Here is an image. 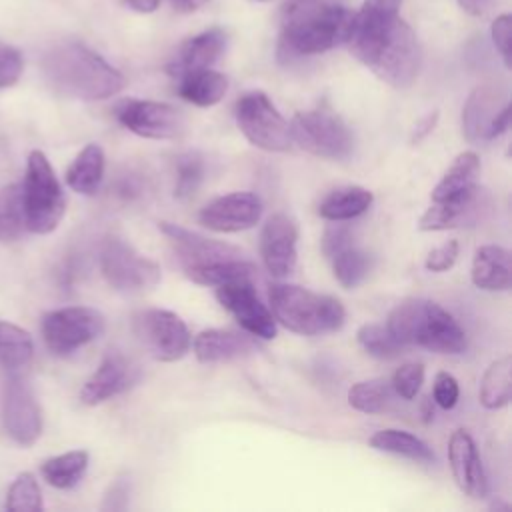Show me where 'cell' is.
Instances as JSON below:
<instances>
[{"label":"cell","mask_w":512,"mask_h":512,"mask_svg":"<svg viewBox=\"0 0 512 512\" xmlns=\"http://www.w3.org/2000/svg\"><path fill=\"white\" fill-rule=\"evenodd\" d=\"M402 0H364L352 14L346 46L356 60L392 88H408L420 74L422 48L400 18Z\"/></svg>","instance_id":"cell-1"},{"label":"cell","mask_w":512,"mask_h":512,"mask_svg":"<svg viewBox=\"0 0 512 512\" xmlns=\"http://www.w3.org/2000/svg\"><path fill=\"white\" fill-rule=\"evenodd\" d=\"M160 232L172 244L174 256L186 278L202 286H220L240 278H252L256 266L244 258L238 246L190 232L172 222H160Z\"/></svg>","instance_id":"cell-4"},{"label":"cell","mask_w":512,"mask_h":512,"mask_svg":"<svg viewBox=\"0 0 512 512\" xmlns=\"http://www.w3.org/2000/svg\"><path fill=\"white\" fill-rule=\"evenodd\" d=\"M22 202L26 230L32 234H50L58 228L66 212V196L56 172L44 152L32 150L26 162L22 182Z\"/></svg>","instance_id":"cell-7"},{"label":"cell","mask_w":512,"mask_h":512,"mask_svg":"<svg viewBox=\"0 0 512 512\" xmlns=\"http://www.w3.org/2000/svg\"><path fill=\"white\" fill-rule=\"evenodd\" d=\"M356 340L370 356L380 360H392L402 354V344L392 336L388 326L378 322L362 324L356 332Z\"/></svg>","instance_id":"cell-36"},{"label":"cell","mask_w":512,"mask_h":512,"mask_svg":"<svg viewBox=\"0 0 512 512\" xmlns=\"http://www.w3.org/2000/svg\"><path fill=\"white\" fill-rule=\"evenodd\" d=\"M352 12L346 0H286L280 16V58L314 56L344 44Z\"/></svg>","instance_id":"cell-2"},{"label":"cell","mask_w":512,"mask_h":512,"mask_svg":"<svg viewBox=\"0 0 512 512\" xmlns=\"http://www.w3.org/2000/svg\"><path fill=\"white\" fill-rule=\"evenodd\" d=\"M374 202V196L364 186H340L328 192L320 204L318 214L330 222H346L364 214Z\"/></svg>","instance_id":"cell-27"},{"label":"cell","mask_w":512,"mask_h":512,"mask_svg":"<svg viewBox=\"0 0 512 512\" xmlns=\"http://www.w3.org/2000/svg\"><path fill=\"white\" fill-rule=\"evenodd\" d=\"M476 200H478V188L464 196L432 202L426 208V212L420 216L418 228L424 232H432V230H448V228L462 226L472 218Z\"/></svg>","instance_id":"cell-28"},{"label":"cell","mask_w":512,"mask_h":512,"mask_svg":"<svg viewBox=\"0 0 512 512\" xmlns=\"http://www.w3.org/2000/svg\"><path fill=\"white\" fill-rule=\"evenodd\" d=\"M42 72L50 88L66 98L106 100L126 86L120 70L80 42H64L46 52Z\"/></svg>","instance_id":"cell-3"},{"label":"cell","mask_w":512,"mask_h":512,"mask_svg":"<svg viewBox=\"0 0 512 512\" xmlns=\"http://www.w3.org/2000/svg\"><path fill=\"white\" fill-rule=\"evenodd\" d=\"M508 102L506 90L496 84L474 88L462 108V134L466 140L472 144L490 140L492 122Z\"/></svg>","instance_id":"cell-21"},{"label":"cell","mask_w":512,"mask_h":512,"mask_svg":"<svg viewBox=\"0 0 512 512\" xmlns=\"http://www.w3.org/2000/svg\"><path fill=\"white\" fill-rule=\"evenodd\" d=\"M114 116L126 130L150 140H172L186 128L184 114L178 108L156 100H120Z\"/></svg>","instance_id":"cell-13"},{"label":"cell","mask_w":512,"mask_h":512,"mask_svg":"<svg viewBox=\"0 0 512 512\" xmlns=\"http://www.w3.org/2000/svg\"><path fill=\"white\" fill-rule=\"evenodd\" d=\"M228 90V80L224 74L212 70V68H200L190 70L180 76H176V92L182 100L208 108L218 104Z\"/></svg>","instance_id":"cell-25"},{"label":"cell","mask_w":512,"mask_h":512,"mask_svg":"<svg viewBox=\"0 0 512 512\" xmlns=\"http://www.w3.org/2000/svg\"><path fill=\"white\" fill-rule=\"evenodd\" d=\"M104 160L106 158L100 144L96 142L86 144L68 166L66 184L78 194H86V196L96 194L104 178V164H106Z\"/></svg>","instance_id":"cell-29"},{"label":"cell","mask_w":512,"mask_h":512,"mask_svg":"<svg viewBox=\"0 0 512 512\" xmlns=\"http://www.w3.org/2000/svg\"><path fill=\"white\" fill-rule=\"evenodd\" d=\"M298 226L284 214H272L260 232V256L270 276L286 278L294 272L298 260Z\"/></svg>","instance_id":"cell-18"},{"label":"cell","mask_w":512,"mask_h":512,"mask_svg":"<svg viewBox=\"0 0 512 512\" xmlns=\"http://www.w3.org/2000/svg\"><path fill=\"white\" fill-rule=\"evenodd\" d=\"M392 394V384L384 378L362 380L350 386L348 404L364 414H380L390 406Z\"/></svg>","instance_id":"cell-35"},{"label":"cell","mask_w":512,"mask_h":512,"mask_svg":"<svg viewBox=\"0 0 512 512\" xmlns=\"http://www.w3.org/2000/svg\"><path fill=\"white\" fill-rule=\"evenodd\" d=\"M490 36L492 42L496 46V50L500 52L504 66L510 68V44H512V18L510 14H500L490 28Z\"/></svg>","instance_id":"cell-43"},{"label":"cell","mask_w":512,"mask_h":512,"mask_svg":"<svg viewBox=\"0 0 512 512\" xmlns=\"http://www.w3.org/2000/svg\"><path fill=\"white\" fill-rule=\"evenodd\" d=\"M322 252L342 288H356L372 270V256L354 242L352 230L342 222L330 224L322 236Z\"/></svg>","instance_id":"cell-16"},{"label":"cell","mask_w":512,"mask_h":512,"mask_svg":"<svg viewBox=\"0 0 512 512\" xmlns=\"http://www.w3.org/2000/svg\"><path fill=\"white\" fill-rule=\"evenodd\" d=\"M480 404L488 410L504 408L512 396V358L494 360L480 380Z\"/></svg>","instance_id":"cell-32"},{"label":"cell","mask_w":512,"mask_h":512,"mask_svg":"<svg viewBox=\"0 0 512 512\" xmlns=\"http://www.w3.org/2000/svg\"><path fill=\"white\" fill-rule=\"evenodd\" d=\"M448 462L456 486L474 500L488 496V478L476 442L468 430L458 428L448 440Z\"/></svg>","instance_id":"cell-20"},{"label":"cell","mask_w":512,"mask_h":512,"mask_svg":"<svg viewBox=\"0 0 512 512\" xmlns=\"http://www.w3.org/2000/svg\"><path fill=\"white\" fill-rule=\"evenodd\" d=\"M460 8L472 16H484L490 6H492V0H458Z\"/></svg>","instance_id":"cell-47"},{"label":"cell","mask_w":512,"mask_h":512,"mask_svg":"<svg viewBox=\"0 0 512 512\" xmlns=\"http://www.w3.org/2000/svg\"><path fill=\"white\" fill-rule=\"evenodd\" d=\"M216 298L248 334L264 340L276 338V320L270 308L260 300L252 278H240L216 286Z\"/></svg>","instance_id":"cell-14"},{"label":"cell","mask_w":512,"mask_h":512,"mask_svg":"<svg viewBox=\"0 0 512 512\" xmlns=\"http://www.w3.org/2000/svg\"><path fill=\"white\" fill-rule=\"evenodd\" d=\"M2 424L6 434L20 446H32L42 436V410L30 386L18 376L6 380Z\"/></svg>","instance_id":"cell-15"},{"label":"cell","mask_w":512,"mask_h":512,"mask_svg":"<svg viewBox=\"0 0 512 512\" xmlns=\"http://www.w3.org/2000/svg\"><path fill=\"white\" fill-rule=\"evenodd\" d=\"M432 396H434V402L440 408H444V410L454 408L458 404V398H460L458 380L452 374H448V372H438L436 378H434Z\"/></svg>","instance_id":"cell-42"},{"label":"cell","mask_w":512,"mask_h":512,"mask_svg":"<svg viewBox=\"0 0 512 512\" xmlns=\"http://www.w3.org/2000/svg\"><path fill=\"white\" fill-rule=\"evenodd\" d=\"M472 282L480 290L506 292L512 286L510 252L496 244L476 248L472 258Z\"/></svg>","instance_id":"cell-23"},{"label":"cell","mask_w":512,"mask_h":512,"mask_svg":"<svg viewBox=\"0 0 512 512\" xmlns=\"http://www.w3.org/2000/svg\"><path fill=\"white\" fill-rule=\"evenodd\" d=\"M392 390L404 398V400H412L422 384H424V366L418 364V362H408V364H402L400 368H396V372L392 374Z\"/></svg>","instance_id":"cell-39"},{"label":"cell","mask_w":512,"mask_h":512,"mask_svg":"<svg viewBox=\"0 0 512 512\" xmlns=\"http://www.w3.org/2000/svg\"><path fill=\"white\" fill-rule=\"evenodd\" d=\"M140 378L142 370L134 360L118 350H110L94 374L84 382L80 390V402L86 406L102 404L136 386Z\"/></svg>","instance_id":"cell-17"},{"label":"cell","mask_w":512,"mask_h":512,"mask_svg":"<svg viewBox=\"0 0 512 512\" xmlns=\"http://www.w3.org/2000/svg\"><path fill=\"white\" fill-rule=\"evenodd\" d=\"M252 348L254 344L248 336H242L232 330H222V328L202 330L196 334L192 342L194 356L204 364L236 360L250 354Z\"/></svg>","instance_id":"cell-24"},{"label":"cell","mask_w":512,"mask_h":512,"mask_svg":"<svg viewBox=\"0 0 512 512\" xmlns=\"http://www.w3.org/2000/svg\"><path fill=\"white\" fill-rule=\"evenodd\" d=\"M234 116L240 132L252 146L266 152L290 150V126L264 92H244L236 100Z\"/></svg>","instance_id":"cell-10"},{"label":"cell","mask_w":512,"mask_h":512,"mask_svg":"<svg viewBox=\"0 0 512 512\" xmlns=\"http://www.w3.org/2000/svg\"><path fill=\"white\" fill-rule=\"evenodd\" d=\"M4 506L8 510H26V512H38L44 508L40 484L32 472H20L12 480L6 492Z\"/></svg>","instance_id":"cell-37"},{"label":"cell","mask_w":512,"mask_h":512,"mask_svg":"<svg viewBox=\"0 0 512 512\" xmlns=\"http://www.w3.org/2000/svg\"><path fill=\"white\" fill-rule=\"evenodd\" d=\"M436 120H438V112L434 110V112H430V114H426L418 124H416V128H414V132H412V144H416V142H420V140H424L432 130H434V126H436Z\"/></svg>","instance_id":"cell-45"},{"label":"cell","mask_w":512,"mask_h":512,"mask_svg":"<svg viewBox=\"0 0 512 512\" xmlns=\"http://www.w3.org/2000/svg\"><path fill=\"white\" fill-rule=\"evenodd\" d=\"M386 326L402 346H418L436 354H460L466 350V334L456 318L426 298L398 302L390 310Z\"/></svg>","instance_id":"cell-5"},{"label":"cell","mask_w":512,"mask_h":512,"mask_svg":"<svg viewBox=\"0 0 512 512\" xmlns=\"http://www.w3.org/2000/svg\"><path fill=\"white\" fill-rule=\"evenodd\" d=\"M132 332L140 346L160 362H176L190 350L192 336L186 322L162 308H146L134 314Z\"/></svg>","instance_id":"cell-11"},{"label":"cell","mask_w":512,"mask_h":512,"mask_svg":"<svg viewBox=\"0 0 512 512\" xmlns=\"http://www.w3.org/2000/svg\"><path fill=\"white\" fill-rule=\"evenodd\" d=\"M104 332V316L90 306H66L44 314L42 338L54 356H70Z\"/></svg>","instance_id":"cell-12"},{"label":"cell","mask_w":512,"mask_h":512,"mask_svg":"<svg viewBox=\"0 0 512 512\" xmlns=\"http://www.w3.org/2000/svg\"><path fill=\"white\" fill-rule=\"evenodd\" d=\"M268 300L274 320L294 334L320 336L340 330L346 320L340 300L296 284H270Z\"/></svg>","instance_id":"cell-6"},{"label":"cell","mask_w":512,"mask_h":512,"mask_svg":"<svg viewBox=\"0 0 512 512\" xmlns=\"http://www.w3.org/2000/svg\"><path fill=\"white\" fill-rule=\"evenodd\" d=\"M422 408H424V418H426V420H430V418L434 416V410H432V406H430V400H428V398L424 400V406H422Z\"/></svg>","instance_id":"cell-50"},{"label":"cell","mask_w":512,"mask_h":512,"mask_svg":"<svg viewBox=\"0 0 512 512\" xmlns=\"http://www.w3.org/2000/svg\"><path fill=\"white\" fill-rule=\"evenodd\" d=\"M26 232L22 184L12 182L0 188V242H16Z\"/></svg>","instance_id":"cell-34"},{"label":"cell","mask_w":512,"mask_h":512,"mask_svg":"<svg viewBox=\"0 0 512 512\" xmlns=\"http://www.w3.org/2000/svg\"><path fill=\"white\" fill-rule=\"evenodd\" d=\"M226 50V32L222 28L204 30L192 38H188L176 58L168 64L170 76H180L190 70L210 68Z\"/></svg>","instance_id":"cell-22"},{"label":"cell","mask_w":512,"mask_h":512,"mask_svg":"<svg viewBox=\"0 0 512 512\" xmlns=\"http://www.w3.org/2000/svg\"><path fill=\"white\" fill-rule=\"evenodd\" d=\"M24 70V58L18 48L0 44V88L14 86Z\"/></svg>","instance_id":"cell-40"},{"label":"cell","mask_w":512,"mask_h":512,"mask_svg":"<svg viewBox=\"0 0 512 512\" xmlns=\"http://www.w3.org/2000/svg\"><path fill=\"white\" fill-rule=\"evenodd\" d=\"M128 492H130V482L126 476L116 478L102 502V510H124L128 504Z\"/></svg>","instance_id":"cell-44"},{"label":"cell","mask_w":512,"mask_h":512,"mask_svg":"<svg viewBox=\"0 0 512 512\" xmlns=\"http://www.w3.org/2000/svg\"><path fill=\"white\" fill-rule=\"evenodd\" d=\"M208 0H172V8L176 12H182V14H190V12H196L198 8H202Z\"/></svg>","instance_id":"cell-49"},{"label":"cell","mask_w":512,"mask_h":512,"mask_svg":"<svg viewBox=\"0 0 512 512\" xmlns=\"http://www.w3.org/2000/svg\"><path fill=\"white\" fill-rule=\"evenodd\" d=\"M288 126L292 142L312 156L346 160L354 150L352 130L334 110L326 106L296 112Z\"/></svg>","instance_id":"cell-8"},{"label":"cell","mask_w":512,"mask_h":512,"mask_svg":"<svg viewBox=\"0 0 512 512\" xmlns=\"http://www.w3.org/2000/svg\"><path fill=\"white\" fill-rule=\"evenodd\" d=\"M458 254H460L458 240H446L444 244L428 252L424 266L428 272H446L456 264Z\"/></svg>","instance_id":"cell-41"},{"label":"cell","mask_w":512,"mask_h":512,"mask_svg":"<svg viewBox=\"0 0 512 512\" xmlns=\"http://www.w3.org/2000/svg\"><path fill=\"white\" fill-rule=\"evenodd\" d=\"M478 174H480L478 154L472 150L460 152L454 158V162L450 164V168L444 172L440 182L430 192V200L440 202V200H448V198H456V196L474 192L478 188V184H476Z\"/></svg>","instance_id":"cell-26"},{"label":"cell","mask_w":512,"mask_h":512,"mask_svg":"<svg viewBox=\"0 0 512 512\" xmlns=\"http://www.w3.org/2000/svg\"><path fill=\"white\" fill-rule=\"evenodd\" d=\"M204 158L198 152H184L176 158V184L174 196L180 200L190 198L204 180Z\"/></svg>","instance_id":"cell-38"},{"label":"cell","mask_w":512,"mask_h":512,"mask_svg":"<svg viewBox=\"0 0 512 512\" xmlns=\"http://www.w3.org/2000/svg\"><path fill=\"white\" fill-rule=\"evenodd\" d=\"M262 216V200L254 192H230L208 202L198 222L212 232H240L258 224Z\"/></svg>","instance_id":"cell-19"},{"label":"cell","mask_w":512,"mask_h":512,"mask_svg":"<svg viewBox=\"0 0 512 512\" xmlns=\"http://www.w3.org/2000/svg\"><path fill=\"white\" fill-rule=\"evenodd\" d=\"M368 444L378 452L404 456L414 462H424V464L434 462L432 448L424 440H420L418 436H414L406 430H396V428L378 430L370 436Z\"/></svg>","instance_id":"cell-30"},{"label":"cell","mask_w":512,"mask_h":512,"mask_svg":"<svg viewBox=\"0 0 512 512\" xmlns=\"http://www.w3.org/2000/svg\"><path fill=\"white\" fill-rule=\"evenodd\" d=\"M508 126H510V102H508V104L498 112V116L494 118L492 128H490V140L502 136V134L508 130Z\"/></svg>","instance_id":"cell-46"},{"label":"cell","mask_w":512,"mask_h":512,"mask_svg":"<svg viewBox=\"0 0 512 512\" xmlns=\"http://www.w3.org/2000/svg\"><path fill=\"white\" fill-rule=\"evenodd\" d=\"M100 270L104 280L124 294L154 290L162 280L160 266L154 260L116 236L106 238L100 248Z\"/></svg>","instance_id":"cell-9"},{"label":"cell","mask_w":512,"mask_h":512,"mask_svg":"<svg viewBox=\"0 0 512 512\" xmlns=\"http://www.w3.org/2000/svg\"><path fill=\"white\" fill-rule=\"evenodd\" d=\"M88 460L90 458L86 450H70L44 460L40 472L50 486L58 490H70L84 478L88 470Z\"/></svg>","instance_id":"cell-31"},{"label":"cell","mask_w":512,"mask_h":512,"mask_svg":"<svg viewBox=\"0 0 512 512\" xmlns=\"http://www.w3.org/2000/svg\"><path fill=\"white\" fill-rule=\"evenodd\" d=\"M34 356L32 336L6 320H0V364L8 370H20L30 364Z\"/></svg>","instance_id":"cell-33"},{"label":"cell","mask_w":512,"mask_h":512,"mask_svg":"<svg viewBox=\"0 0 512 512\" xmlns=\"http://www.w3.org/2000/svg\"><path fill=\"white\" fill-rule=\"evenodd\" d=\"M124 4L128 8H132L134 12H140V14H150L158 8L160 0H124Z\"/></svg>","instance_id":"cell-48"}]
</instances>
